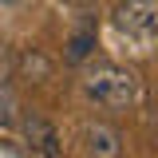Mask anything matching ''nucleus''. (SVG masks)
Returning <instances> with one entry per match:
<instances>
[{
  "instance_id": "3",
  "label": "nucleus",
  "mask_w": 158,
  "mask_h": 158,
  "mask_svg": "<svg viewBox=\"0 0 158 158\" xmlns=\"http://www.w3.org/2000/svg\"><path fill=\"white\" fill-rule=\"evenodd\" d=\"M79 146L87 158H123V135L107 123H87L79 131Z\"/></svg>"
},
{
  "instance_id": "4",
  "label": "nucleus",
  "mask_w": 158,
  "mask_h": 158,
  "mask_svg": "<svg viewBox=\"0 0 158 158\" xmlns=\"http://www.w3.org/2000/svg\"><path fill=\"white\" fill-rule=\"evenodd\" d=\"M91 48H95V32H79V36H71V44H67V59H71V63H83V59L91 56Z\"/></svg>"
},
{
  "instance_id": "2",
  "label": "nucleus",
  "mask_w": 158,
  "mask_h": 158,
  "mask_svg": "<svg viewBox=\"0 0 158 158\" xmlns=\"http://www.w3.org/2000/svg\"><path fill=\"white\" fill-rule=\"evenodd\" d=\"M111 24H115L118 36L135 40L146 52L154 44V32H158V0H123L111 12Z\"/></svg>"
},
{
  "instance_id": "7",
  "label": "nucleus",
  "mask_w": 158,
  "mask_h": 158,
  "mask_svg": "<svg viewBox=\"0 0 158 158\" xmlns=\"http://www.w3.org/2000/svg\"><path fill=\"white\" fill-rule=\"evenodd\" d=\"M0 87H8V59H4V52H0Z\"/></svg>"
},
{
  "instance_id": "6",
  "label": "nucleus",
  "mask_w": 158,
  "mask_h": 158,
  "mask_svg": "<svg viewBox=\"0 0 158 158\" xmlns=\"http://www.w3.org/2000/svg\"><path fill=\"white\" fill-rule=\"evenodd\" d=\"M12 118V99H8V91L0 87V123H8Z\"/></svg>"
},
{
  "instance_id": "5",
  "label": "nucleus",
  "mask_w": 158,
  "mask_h": 158,
  "mask_svg": "<svg viewBox=\"0 0 158 158\" xmlns=\"http://www.w3.org/2000/svg\"><path fill=\"white\" fill-rule=\"evenodd\" d=\"M24 131H28V138L36 142L40 150H52V142H56V138H52V131H48L40 118H28V123H24Z\"/></svg>"
},
{
  "instance_id": "8",
  "label": "nucleus",
  "mask_w": 158,
  "mask_h": 158,
  "mask_svg": "<svg viewBox=\"0 0 158 158\" xmlns=\"http://www.w3.org/2000/svg\"><path fill=\"white\" fill-rule=\"evenodd\" d=\"M0 4H24V0H0Z\"/></svg>"
},
{
  "instance_id": "1",
  "label": "nucleus",
  "mask_w": 158,
  "mask_h": 158,
  "mask_svg": "<svg viewBox=\"0 0 158 158\" xmlns=\"http://www.w3.org/2000/svg\"><path fill=\"white\" fill-rule=\"evenodd\" d=\"M79 87H83V99L103 111H131L138 103V75L118 63H91Z\"/></svg>"
}]
</instances>
